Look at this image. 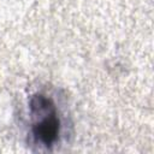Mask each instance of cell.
<instances>
[{"label": "cell", "mask_w": 154, "mask_h": 154, "mask_svg": "<svg viewBox=\"0 0 154 154\" xmlns=\"http://www.w3.org/2000/svg\"><path fill=\"white\" fill-rule=\"evenodd\" d=\"M30 109L36 118L31 126L35 140L51 148L57 142L60 132V120L53 101L42 94H36L30 99Z\"/></svg>", "instance_id": "6da1fadb"}]
</instances>
